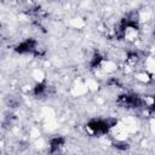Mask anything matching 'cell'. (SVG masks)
I'll return each mask as SVG.
<instances>
[{"instance_id":"cell-1","label":"cell","mask_w":155,"mask_h":155,"mask_svg":"<svg viewBox=\"0 0 155 155\" xmlns=\"http://www.w3.org/2000/svg\"><path fill=\"white\" fill-rule=\"evenodd\" d=\"M115 119H92L86 124V128L93 136H104L107 134L110 128L116 125Z\"/></svg>"},{"instance_id":"cell-2","label":"cell","mask_w":155,"mask_h":155,"mask_svg":"<svg viewBox=\"0 0 155 155\" xmlns=\"http://www.w3.org/2000/svg\"><path fill=\"white\" fill-rule=\"evenodd\" d=\"M15 51L19 54H34V56L44 54V51L40 50L38 41L33 38H28V39L23 40L22 42H19L15 47Z\"/></svg>"},{"instance_id":"cell-3","label":"cell","mask_w":155,"mask_h":155,"mask_svg":"<svg viewBox=\"0 0 155 155\" xmlns=\"http://www.w3.org/2000/svg\"><path fill=\"white\" fill-rule=\"evenodd\" d=\"M117 103L121 107L128 108V109H138L144 105V101L142 99V97L134 93H125V94L119 96Z\"/></svg>"},{"instance_id":"cell-4","label":"cell","mask_w":155,"mask_h":155,"mask_svg":"<svg viewBox=\"0 0 155 155\" xmlns=\"http://www.w3.org/2000/svg\"><path fill=\"white\" fill-rule=\"evenodd\" d=\"M33 93H34V96L38 97V98L46 97V96L50 93V86L46 84V81L38 82V84L35 85V87L33 88Z\"/></svg>"},{"instance_id":"cell-5","label":"cell","mask_w":155,"mask_h":155,"mask_svg":"<svg viewBox=\"0 0 155 155\" xmlns=\"http://www.w3.org/2000/svg\"><path fill=\"white\" fill-rule=\"evenodd\" d=\"M64 143H65V139H64L63 137H61V136L53 137V138L50 140V153H51V154L58 153V151L63 148Z\"/></svg>"},{"instance_id":"cell-6","label":"cell","mask_w":155,"mask_h":155,"mask_svg":"<svg viewBox=\"0 0 155 155\" xmlns=\"http://www.w3.org/2000/svg\"><path fill=\"white\" fill-rule=\"evenodd\" d=\"M103 61H104V57L101 54V53H98V52H96L93 56H92V58H91V61H90V67L92 68V69H96V68H99L101 67V64L103 63Z\"/></svg>"},{"instance_id":"cell-7","label":"cell","mask_w":155,"mask_h":155,"mask_svg":"<svg viewBox=\"0 0 155 155\" xmlns=\"http://www.w3.org/2000/svg\"><path fill=\"white\" fill-rule=\"evenodd\" d=\"M113 145L116 149H119V150H127L130 148V144L126 143V142H124V140H116V142L113 143Z\"/></svg>"},{"instance_id":"cell-8","label":"cell","mask_w":155,"mask_h":155,"mask_svg":"<svg viewBox=\"0 0 155 155\" xmlns=\"http://www.w3.org/2000/svg\"><path fill=\"white\" fill-rule=\"evenodd\" d=\"M151 110H155V94H154V98H153V103H151Z\"/></svg>"}]
</instances>
